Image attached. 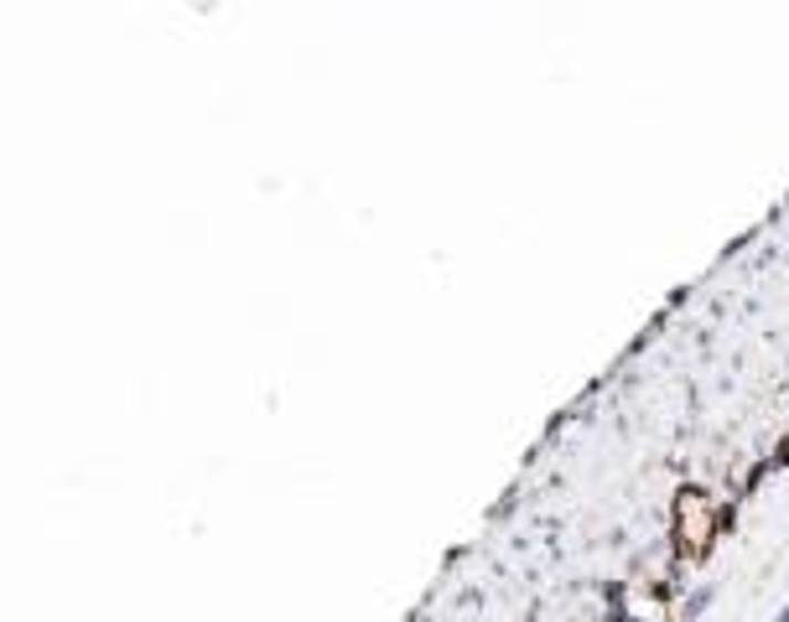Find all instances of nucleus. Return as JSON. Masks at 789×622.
<instances>
[{"label":"nucleus","mask_w":789,"mask_h":622,"mask_svg":"<svg viewBox=\"0 0 789 622\" xmlns=\"http://www.w3.org/2000/svg\"><path fill=\"white\" fill-rule=\"evenodd\" d=\"M712 602H717V587H712V581H702V587H696V591L686 597V602H681V622H696Z\"/></svg>","instance_id":"nucleus-1"},{"label":"nucleus","mask_w":789,"mask_h":622,"mask_svg":"<svg viewBox=\"0 0 789 622\" xmlns=\"http://www.w3.org/2000/svg\"><path fill=\"white\" fill-rule=\"evenodd\" d=\"M774 622H789V602H785V607H779V618H774Z\"/></svg>","instance_id":"nucleus-2"}]
</instances>
